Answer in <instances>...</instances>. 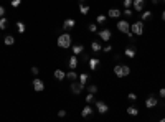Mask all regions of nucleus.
<instances>
[{
	"instance_id": "nucleus-1",
	"label": "nucleus",
	"mask_w": 165,
	"mask_h": 122,
	"mask_svg": "<svg viewBox=\"0 0 165 122\" xmlns=\"http://www.w3.org/2000/svg\"><path fill=\"white\" fill-rule=\"evenodd\" d=\"M56 45L60 46V48H71V45H73V38H71V35H69L68 31L61 33V35L58 36Z\"/></svg>"
},
{
	"instance_id": "nucleus-2",
	"label": "nucleus",
	"mask_w": 165,
	"mask_h": 122,
	"mask_svg": "<svg viewBox=\"0 0 165 122\" xmlns=\"http://www.w3.org/2000/svg\"><path fill=\"white\" fill-rule=\"evenodd\" d=\"M114 74L117 78H125L130 74V68L127 64H116L114 66Z\"/></svg>"
},
{
	"instance_id": "nucleus-3",
	"label": "nucleus",
	"mask_w": 165,
	"mask_h": 122,
	"mask_svg": "<svg viewBox=\"0 0 165 122\" xmlns=\"http://www.w3.org/2000/svg\"><path fill=\"white\" fill-rule=\"evenodd\" d=\"M130 33L132 35H135V36H139V35H142L144 33V21H134L132 25H130Z\"/></svg>"
},
{
	"instance_id": "nucleus-4",
	"label": "nucleus",
	"mask_w": 165,
	"mask_h": 122,
	"mask_svg": "<svg viewBox=\"0 0 165 122\" xmlns=\"http://www.w3.org/2000/svg\"><path fill=\"white\" fill-rule=\"evenodd\" d=\"M117 30L119 31H122V33H125V35L129 36V38H132V33H130V25H129V21H125V20H121L117 21Z\"/></svg>"
},
{
	"instance_id": "nucleus-5",
	"label": "nucleus",
	"mask_w": 165,
	"mask_h": 122,
	"mask_svg": "<svg viewBox=\"0 0 165 122\" xmlns=\"http://www.w3.org/2000/svg\"><path fill=\"white\" fill-rule=\"evenodd\" d=\"M84 89V86H82L79 81H71V84H69V91L74 94V96H78V94H81V91Z\"/></svg>"
},
{
	"instance_id": "nucleus-6",
	"label": "nucleus",
	"mask_w": 165,
	"mask_h": 122,
	"mask_svg": "<svg viewBox=\"0 0 165 122\" xmlns=\"http://www.w3.org/2000/svg\"><path fill=\"white\" fill-rule=\"evenodd\" d=\"M31 86H33V89H35L36 92H41L43 89H45V82L41 81L40 78H35V79H33V82H31Z\"/></svg>"
},
{
	"instance_id": "nucleus-7",
	"label": "nucleus",
	"mask_w": 165,
	"mask_h": 122,
	"mask_svg": "<svg viewBox=\"0 0 165 122\" xmlns=\"http://www.w3.org/2000/svg\"><path fill=\"white\" fill-rule=\"evenodd\" d=\"M98 35H99V38H101L103 41H107V43H109L111 36H112V33H111V30H109V28H104V30L98 31Z\"/></svg>"
},
{
	"instance_id": "nucleus-8",
	"label": "nucleus",
	"mask_w": 165,
	"mask_h": 122,
	"mask_svg": "<svg viewBox=\"0 0 165 122\" xmlns=\"http://www.w3.org/2000/svg\"><path fill=\"white\" fill-rule=\"evenodd\" d=\"M96 109H98L99 114H106L109 111V106L104 101H96Z\"/></svg>"
},
{
	"instance_id": "nucleus-9",
	"label": "nucleus",
	"mask_w": 165,
	"mask_h": 122,
	"mask_svg": "<svg viewBox=\"0 0 165 122\" xmlns=\"http://www.w3.org/2000/svg\"><path fill=\"white\" fill-rule=\"evenodd\" d=\"M157 104H159V99L155 96H149L145 99V107H147V109H152V107H155Z\"/></svg>"
},
{
	"instance_id": "nucleus-10",
	"label": "nucleus",
	"mask_w": 165,
	"mask_h": 122,
	"mask_svg": "<svg viewBox=\"0 0 165 122\" xmlns=\"http://www.w3.org/2000/svg\"><path fill=\"white\" fill-rule=\"evenodd\" d=\"M88 64H89V69H91V71H96L98 66L101 64V60H99V58H89Z\"/></svg>"
},
{
	"instance_id": "nucleus-11",
	"label": "nucleus",
	"mask_w": 165,
	"mask_h": 122,
	"mask_svg": "<svg viewBox=\"0 0 165 122\" xmlns=\"http://www.w3.org/2000/svg\"><path fill=\"white\" fill-rule=\"evenodd\" d=\"M132 7L135 8V12H144L145 0H134V2H132Z\"/></svg>"
},
{
	"instance_id": "nucleus-12",
	"label": "nucleus",
	"mask_w": 165,
	"mask_h": 122,
	"mask_svg": "<svg viewBox=\"0 0 165 122\" xmlns=\"http://www.w3.org/2000/svg\"><path fill=\"white\" fill-rule=\"evenodd\" d=\"M74 25H76V20H73V18H66V20L63 21V30L74 28Z\"/></svg>"
},
{
	"instance_id": "nucleus-13",
	"label": "nucleus",
	"mask_w": 165,
	"mask_h": 122,
	"mask_svg": "<svg viewBox=\"0 0 165 122\" xmlns=\"http://www.w3.org/2000/svg\"><path fill=\"white\" fill-rule=\"evenodd\" d=\"M71 50H73V55H82V53H84V46L82 45H73Z\"/></svg>"
},
{
	"instance_id": "nucleus-14",
	"label": "nucleus",
	"mask_w": 165,
	"mask_h": 122,
	"mask_svg": "<svg viewBox=\"0 0 165 122\" xmlns=\"http://www.w3.org/2000/svg\"><path fill=\"white\" fill-rule=\"evenodd\" d=\"M124 55L127 56V58H135V46H129V48H125V50H124Z\"/></svg>"
},
{
	"instance_id": "nucleus-15",
	"label": "nucleus",
	"mask_w": 165,
	"mask_h": 122,
	"mask_svg": "<svg viewBox=\"0 0 165 122\" xmlns=\"http://www.w3.org/2000/svg\"><path fill=\"white\" fill-rule=\"evenodd\" d=\"M68 64H69V68H71V69H76V68H78V58H76V55L69 56V60H68Z\"/></svg>"
},
{
	"instance_id": "nucleus-16",
	"label": "nucleus",
	"mask_w": 165,
	"mask_h": 122,
	"mask_svg": "<svg viewBox=\"0 0 165 122\" xmlns=\"http://www.w3.org/2000/svg\"><path fill=\"white\" fill-rule=\"evenodd\" d=\"M66 78V73L63 71V69H55V79L56 81H63Z\"/></svg>"
},
{
	"instance_id": "nucleus-17",
	"label": "nucleus",
	"mask_w": 165,
	"mask_h": 122,
	"mask_svg": "<svg viewBox=\"0 0 165 122\" xmlns=\"http://www.w3.org/2000/svg\"><path fill=\"white\" fill-rule=\"evenodd\" d=\"M107 17H111V18H119V17H121V10H119V8H109Z\"/></svg>"
},
{
	"instance_id": "nucleus-18",
	"label": "nucleus",
	"mask_w": 165,
	"mask_h": 122,
	"mask_svg": "<svg viewBox=\"0 0 165 122\" xmlns=\"http://www.w3.org/2000/svg\"><path fill=\"white\" fill-rule=\"evenodd\" d=\"M94 112V109L91 106H86V107H82V111H81V116L82 117H89L91 114Z\"/></svg>"
},
{
	"instance_id": "nucleus-19",
	"label": "nucleus",
	"mask_w": 165,
	"mask_h": 122,
	"mask_svg": "<svg viewBox=\"0 0 165 122\" xmlns=\"http://www.w3.org/2000/svg\"><path fill=\"white\" fill-rule=\"evenodd\" d=\"M88 79H89V74H86V73H82V74H79V76H78V81L81 82L84 87H86V82H88Z\"/></svg>"
},
{
	"instance_id": "nucleus-20",
	"label": "nucleus",
	"mask_w": 165,
	"mask_h": 122,
	"mask_svg": "<svg viewBox=\"0 0 165 122\" xmlns=\"http://www.w3.org/2000/svg\"><path fill=\"white\" fill-rule=\"evenodd\" d=\"M78 76H79V74H78V73L74 71V69H71V71H68V73H66V78L69 79V81H76Z\"/></svg>"
},
{
	"instance_id": "nucleus-21",
	"label": "nucleus",
	"mask_w": 165,
	"mask_h": 122,
	"mask_svg": "<svg viewBox=\"0 0 165 122\" xmlns=\"http://www.w3.org/2000/svg\"><path fill=\"white\" fill-rule=\"evenodd\" d=\"M91 50H93L94 53H99V51H103V46H101V43H98V41H93V43H91Z\"/></svg>"
},
{
	"instance_id": "nucleus-22",
	"label": "nucleus",
	"mask_w": 165,
	"mask_h": 122,
	"mask_svg": "<svg viewBox=\"0 0 165 122\" xmlns=\"http://www.w3.org/2000/svg\"><path fill=\"white\" fill-rule=\"evenodd\" d=\"M3 43H5L7 46H12L13 43H15V38H13V35H7L5 38H3Z\"/></svg>"
},
{
	"instance_id": "nucleus-23",
	"label": "nucleus",
	"mask_w": 165,
	"mask_h": 122,
	"mask_svg": "<svg viewBox=\"0 0 165 122\" xmlns=\"http://www.w3.org/2000/svg\"><path fill=\"white\" fill-rule=\"evenodd\" d=\"M127 114H129V116H132V117L139 116V109H137V107H134V106H130V107H127Z\"/></svg>"
},
{
	"instance_id": "nucleus-24",
	"label": "nucleus",
	"mask_w": 165,
	"mask_h": 122,
	"mask_svg": "<svg viewBox=\"0 0 165 122\" xmlns=\"http://www.w3.org/2000/svg\"><path fill=\"white\" fill-rule=\"evenodd\" d=\"M152 18V12L147 10V12H142V18H140V21H145V20H150Z\"/></svg>"
},
{
	"instance_id": "nucleus-25",
	"label": "nucleus",
	"mask_w": 165,
	"mask_h": 122,
	"mask_svg": "<svg viewBox=\"0 0 165 122\" xmlns=\"http://www.w3.org/2000/svg\"><path fill=\"white\" fill-rule=\"evenodd\" d=\"M17 28H18V33H25V30H26L23 21H17Z\"/></svg>"
},
{
	"instance_id": "nucleus-26",
	"label": "nucleus",
	"mask_w": 165,
	"mask_h": 122,
	"mask_svg": "<svg viewBox=\"0 0 165 122\" xmlns=\"http://www.w3.org/2000/svg\"><path fill=\"white\" fill-rule=\"evenodd\" d=\"M79 13H81V15H88L89 13V7L88 5H79Z\"/></svg>"
},
{
	"instance_id": "nucleus-27",
	"label": "nucleus",
	"mask_w": 165,
	"mask_h": 122,
	"mask_svg": "<svg viewBox=\"0 0 165 122\" xmlns=\"http://www.w3.org/2000/svg\"><path fill=\"white\" fill-rule=\"evenodd\" d=\"M88 30L91 31V33H98V23H89Z\"/></svg>"
},
{
	"instance_id": "nucleus-28",
	"label": "nucleus",
	"mask_w": 165,
	"mask_h": 122,
	"mask_svg": "<svg viewBox=\"0 0 165 122\" xmlns=\"http://www.w3.org/2000/svg\"><path fill=\"white\" fill-rule=\"evenodd\" d=\"M106 20H107V17H106V15H98V18H96V23L103 25V23H106Z\"/></svg>"
},
{
	"instance_id": "nucleus-29",
	"label": "nucleus",
	"mask_w": 165,
	"mask_h": 122,
	"mask_svg": "<svg viewBox=\"0 0 165 122\" xmlns=\"http://www.w3.org/2000/svg\"><path fill=\"white\" fill-rule=\"evenodd\" d=\"M7 25H8V20H7L5 17H2V18H0V28H2V30H5Z\"/></svg>"
},
{
	"instance_id": "nucleus-30",
	"label": "nucleus",
	"mask_w": 165,
	"mask_h": 122,
	"mask_svg": "<svg viewBox=\"0 0 165 122\" xmlns=\"http://www.w3.org/2000/svg\"><path fill=\"white\" fill-rule=\"evenodd\" d=\"M132 2H134V0H124V2H122L124 8H130V5H132Z\"/></svg>"
},
{
	"instance_id": "nucleus-31",
	"label": "nucleus",
	"mask_w": 165,
	"mask_h": 122,
	"mask_svg": "<svg viewBox=\"0 0 165 122\" xmlns=\"http://www.w3.org/2000/svg\"><path fill=\"white\" fill-rule=\"evenodd\" d=\"M88 91L91 92V94H96V92H98V86H96V84H93V86L88 87Z\"/></svg>"
},
{
	"instance_id": "nucleus-32",
	"label": "nucleus",
	"mask_w": 165,
	"mask_h": 122,
	"mask_svg": "<svg viewBox=\"0 0 165 122\" xmlns=\"http://www.w3.org/2000/svg\"><path fill=\"white\" fill-rule=\"evenodd\" d=\"M20 3H21V0H12V2H10V5L13 7V8H17V7H20Z\"/></svg>"
},
{
	"instance_id": "nucleus-33",
	"label": "nucleus",
	"mask_w": 165,
	"mask_h": 122,
	"mask_svg": "<svg viewBox=\"0 0 165 122\" xmlns=\"http://www.w3.org/2000/svg\"><path fill=\"white\" fill-rule=\"evenodd\" d=\"M103 51H104V53H111V51H112V46L107 43L106 46H103Z\"/></svg>"
},
{
	"instance_id": "nucleus-34",
	"label": "nucleus",
	"mask_w": 165,
	"mask_h": 122,
	"mask_svg": "<svg viewBox=\"0 0 165 122\" xmlns=\"http://www.w3.org/2000/svg\"><path fill=\"white\" fill-rule=\"evenodd\" d=\"M93 101H94V94H91V92H89L88 96H86V102H88V104H91Z\"/></svg>"
},
{
	"instance_id": "nucleus-35",
	"label": "nucleus",
	"mask_w": 165,
	"mask_h": 122,
	"mask_svg": "<svg viewBox=\"0 0 165 122\" xmlns=\"http://www.w3.org/2000/svg\"><path fill=\"white\" fill-rule=\"evenodd\" d=\"M132 13H134V12L130 10V8H125V10H124V15L127 17V18H129V17H132Z\"/></svg>"
},
{
	"instance_id": "nucleus-36",
	"label": "nucleus",
	"mask_w": 165,
	"mask_h": 122,
	"mask_svg": "<svg viewBox=\"0 0 165 122\" xmlns=\"http://www.w3.org/2000/svg\"><path fill=\"white\" fill-rule=\"evenodd\" d=\"M66 114H68V112L64 111V109H61V111H58V117H61V119H63V117H66Z\"/></svg>"
},
{
	"instance_id": "nucleus-37",
	"label": "nucleus",
	"mask_w": 165,
	"mask_h": 122,
	"mask_svg": "<svg viewBox=\"0 0 165 122\" xmlns=\"http://www.w3.org/2000/svg\"><path fill=\"white\" fill-rule=\"evenodd\" d=\"M129 99H130V101H137V94L130 92V94H129Z\"/></svg>"
},
{
	"instance_id": "nucleus-38",
	"label": "nucleus",
	"mask_w": 165,
	"mask_h": 122,
	"mask_svg": "<svg viewBox=\"0 0 165 122\" xmlns=\"http://www.w3.org/2000/svg\"><path fill=\"white\" fill-rule=\"evenodd\" d=\"M38 73H40V69H38L36 66H33V68H31V74H35V76H36Z\"/></svg>"
},
{
	"instance_id": "nucleus-39",
	"label": "nucleus",
	"mask_w": 165,
	"mask_h": 122,
	"mask_svg": "<svg viewBox=\"0 0 165 122\" xmlns=\"http://www.w3.org/2000/svg\"><path fill=\"white\" fill-rule=\"evenodd\" d=\"M159 94H160V97H162V99H165V87H162V89H160Z\"/></svg>"
},
{
	"instance_id": "nucleus-40",
	"label": "nucleus",
	"mask_w": 165,
	"mask_h": 122,
	"mask_svg": "<svg viewBox=\"0 0 165 122\" xmlns=\"http://www.w3.org/2000/svg\"><path fill=\"white\" fill-rule=\"evenodd\" d=\"M2 17H5V8L0 5V18H2Z\"/></svg>"
},
{
	"instance_id": "nucleus-41",
	"label": "nucleus",
	"mask_w": 165,
	"mask_h": 122,
	"mask_svg": "<svg viewBox=\"0 0 165 122\" xmlns=\"http://www.w3.org/2000/svg\"><path fill=\"white\" fill-rule=\"evenodd\" d=\"M162 20H164V21H165V10H164V12H162Z\"/></svg>"
},
{
	"instance_id": "nucleus-42",
	"label": "nucleus",
	"mask_w": 165,
	"mask_h": 122,
	"mask_svg": "<svg viewBox=\"0 0 165 122\" xmlns=\"http://www.w3.org/2000/svg\"><path fill=\"white\" fill-rule=\"evenodd\" d=\"M79 5H84V0H79Z\"/></svg>"
},
{
	"instance_id": "nucleus-43",
	"label": "nucleus",
	"mask_w": 165,
	"mask_h": 122,
	"mask_svg": "<svg viewBox=\"0 0 165 122\" xmlns=\"http://www.w3.org/2000/svg\"><path fill=\"white\" fill-rule=\"evenodd\" d=\"M160 122H165V117H162V119H160Z\"/></svg>"
},
{
	"instance_id": "nucleus-44",
	"label": "nucleus",
	"mask_w": 165,
	"mask_h": 122,
	"mask_svg": "<svg viewBox=\"0 0 165 122\" xmlns=\"http://www.w3.org/2000/svg\"><path fill=\"white\" fill-rule=\"evenodd\" d=\"M159 2H165V0H159Z\"/></svg>"
},
{
	"instance_id": "nucleus-45",
	"label": "nucleus",
	"mask_w": 165,
	"mask_h": 122,
	"mask_svg": "<svg viewBox=\"0 0 165 122\" xmlns=\"http://www.w3.org/2000/svg\"><path fill=\"white\" fill-rule=\"evenodd\" d=\"M0 38H2V35H0Z\"/></svg>"
}]
</instances>
